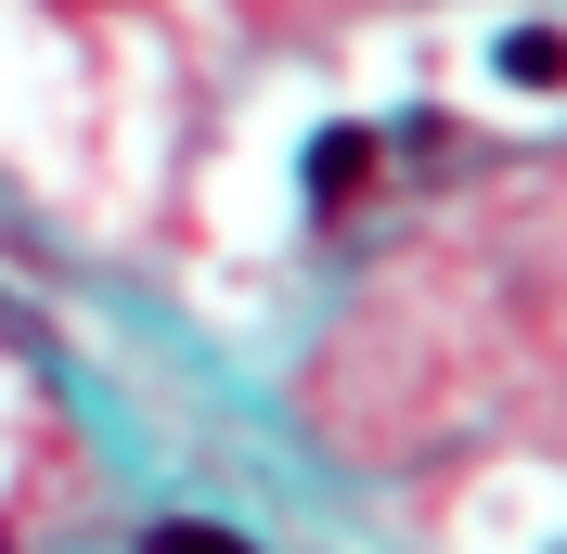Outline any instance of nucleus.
Instances as JSON below:
<instances>
[{
  "mask_svg": "<svg viewBox=\"0 0 567 554\" xmlns=\"http://www.w3.org/2000/svg\"><path fill=\"white\" fill-rule=\"evenodd\" d=\"M361 168H374V130H322L310 142V207H349Z\"/></svg>",
  "mask_w": 567,
  "mask_h": 554,
  "instance_id": "obj_1",
  "label": "nucleus"
},
{
  "mask_svg": "<svg viewBox=\"0 0 567 554\" xmlns=\"http://www.w3.org/2000/svg\"><path fill=\"white\" fill-rule=\"evenodd\" d=\"M503 78H516V91H555L567 78V27H516L503 39Z\"/></svg>",
  "mask_w": 567,
  "mask_h": 554,
  "instance_id": "obj_2",
  "label": "nucleus"
},
{
  "mask_svg": "<svg viewBox=\"0 0 567 554\" xmlns=\"http://www.w3.org/2000/svg\"><path fill=\"white\" fill-rule=\"evenodd\" d=\"M142 554H246L233 529H194V516H168V529H142Z\"/></svg>",
  "mask_w": 567,
  "mask_h": 554,
  "instance_id": "obj_3",
  "label": "nucleus"
}]
</instances>
